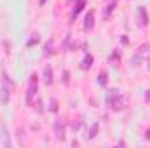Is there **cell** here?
Here are the masks:
<instances>
[{"mask_svg":"<svg viewBox=\"0 0 150 148\" xmlns=\"http://www.w3.org/2000/svg\"><path fill=\"white\" fill-rule=\"evenodd\" d=\"M108 105L112 106L113 110H120V108H122V99L119 98V94H117V92H113L112 96L108 98Z\"/></svg>","mask_w":150,"mask_h":148,"instance_id":"6da1fadb","label":"cell"},{"mask_svg":"<svg viewBox=\"0 0 150 148\" xmlns=\"http://www.w3.org/2000/svg\"><path fill=\"white\" fill-rule=\"evenodd\" d=\"M93 21H94V12H89L87 18H86V28H93Z\"/></svg>","mask_w":150,"mask_h":148,"instance_id":"7a4b0ae2","label":"cell"},{"mask_svg":"<svg viewBox=\"0 0 150 148\" xmlns=\"http://www.w3.org/2000/svg\"><path fill=\"white\" fill-rule=\"evenodd\" d=\"M45 82H47V84L52 82V70H51V68H45Z\"/></svg>","mask_w":150,"mask_h":148,"instance_id":"3957f363","label":"cell"},{"mask_svg":"<svg viewBox=\"0 0 150 148\" xmlns=\"http://www.w3.org/2000/svg\"><path fill=\"white\" fill-rule=\"evenodd\" d=\"M140 16H142V25H147V12L143 7H140Z\"/></svg>","mask_w":150,"mask_h":148,"instance_id":"277c9868","label":"cell"},{"mask_svg":"<svg viewBox=\"0 0 150 148\" xmlns=\"http://www.w3.org/2000/svg\"><path fill=\"white\" fill-rule=\"evenodd\" d=\"M82 7H84V0H79V4H77V7H75V11H74V16H77L82 11Z\"/></svg>","mask_w":150,"mask_h":148,"instance_id":"5b68a950","label":"cell"},{"mask_svg":"<svg viewBox=\"0 0 150 148\" xmlns=\"http://www.w3.org/2000/svg\"><path fill=\"white\" fill-rule=\"evenodd\" d=\"M96 132H98V124H93V127H91V134H87V138H94Z\"/></svg>","mask_w":150,"mask_h":148,"instance_id":"8992f818","label":"cell"},{"mask_svg":"<svg viewBox=\"0 0 150 148\" xmlns=\"http://www.w3.org/2000/svg\"><path fill=\"white\" fill-rule=\"evenodd\" d=\"M91 61H93V58H91V56H89V58H86V59H84V68L91 66Z\"/></svg>","mask_w":150,"mask_h":148,"instance_id":"52a82bcc","label":"cell"},{"mask_svg":"<svg viewBox=\"0 0 150 148\" xmlns=\"http://www.w3.org/2000/svg\"><path fill=\"white\" fill-rule=\"evenodd\" d=\"M100 84H107V73L100 75Z\"/></svg>","mask_w":150,"mask_h":148,"instance_id":"ba28073f","label":"cell"},{"mask_svg":"<svg viewBox=\"0 0 150 148\" xmlns=\"http://www.w3.org/2000/svg\"><path fill=\"white\" fill-rule=\"evenodd\" d=\"M115 4H117V2H115V0H113L112 4H110V5H108V9H107V16H108V14H110V12H112V11H113V5H115Z\"/></svg>","mask_w":150,"mask_h":148,"instance_id":"9c48e42d","label":"cell"},{"mask_svg":"<svg viewBox=\"0 0 150 148\" xmlns=\"http://www.w3.org/2000/svg\"><path fill=\"white\" fill-rule=\"evenodd\" d=\"M44 2H45V0H40V4H44Z\"/></svg>","mask_w":150,"mask_h":148,"instance_id":"30bf717a","label":"cell"}]
</instances>
